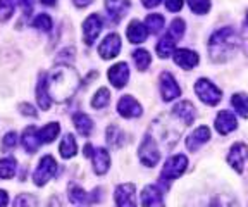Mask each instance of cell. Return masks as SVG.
<instances>
[{
  "mask_svg": "<svg viewBox=\"0 0 248 207\" xmlns=\"http://www.w3.org/2000/svg\"><path fill=\"white\" fill-rule=\"evenodd\" d=\"M78 88H79V76L69 66H59L48 80V95L52 102L57 104L69 100Z\"/></svg>",
  "mask_w": 248,
  "mask_h": 207,
  "instance_id": "cell-1",
  "label": "cell"
},
{
  "mask_svg": "<svg viewBox=\"0 0 248 207\" xmlns=\"http://www.w3.org/2000/svg\"><path fill=\"white\" fill-rule=\"evenodd\" d=\"M240 35L231 26L217 30L209 40V55L214 63H226L240 48Z\"/></svg>",
  "mask_w": 248,
  "mask_h": 207,
  "instance_id": "cell-2",
  "label": "cell"
},
{
  "mask_svg": "<svg viewBox=\"0 0 248 207\" xmlns=\"http://www.w3.org/2000/svg\"><path fill=\"white\" fill-rule=\"evenodd\" d=\"M195 94L207 106H217L222 98V92L207 78H200L195 83Z\"/></svg>",
  "mask_w": 248,
  "mask_h": 207,
  "instance_id": "cell-3",
  "label": "cell"
},
{
  "mask_svg": "<svg viewBox=\"0 0 248 207\" xmlns=\"http://www.w3.org/2000/svg\"><path fill=\"white\" fill-rule=\"evenodd\" d=\"M138 157H140V162L147 168H154L160 159V152L157 149V143H155L154 137L152 135H147L143 138V142L140 143V149H138Z\"/></svg>",
  "mask_w": 248,
  "mask_h": 207,
  "instance_id": "cell-4",
  "label": "cell"
},
{
  "mask_svg": "<svg viewBox=\"0 0 248 207\" xmlns=\"http://www.w3.org/2000/svg\"><path fill=\"white\" fill-rule=\"evenodd\" d=\"M186 168H188V159H186V156H183V154H178V156L169 157V159L166 160L164 168H162L160 180H162V181L176 180V178H179V176H181L183 173L186 171Z\"/></svg>",
  "mask_w": 248,
  "mask_h": 207,
  "instance_id": "cell-5",
  "label": "cell"
},
{
  "mask_svg": "<svg viewBox=\"0 0 248 207\" xmlns=\"http://www.w3.org/2000/svg\"><path fill=\"white\" fill-rule=\"evenodd\" d=\"M59 164L55 162V159L52 156H43L42 160L38 162V168H36L35 175H33V181H35L36 187H43L48 180H52L57 173Z\"/></svg>",
  "mask_w": 248,
  "mask_h": 207,
  "instance_id": "cell-6",
  "label": "cell"
},
{
  "mask_svg": "<svg viewBox=\"0 0 248 207\" xmlns=\"http://www.w3.org/2000/svg\"><path fill=\"white\" fill-rule=\"evenodd\" d=\"M102 28H104V21L98 16L97 12L95 14H90L88 17L83 23V40H85L86 45H93L97 36L100 35Z\"/></svg>",
  "mask_w": 248,
  "mask_h": 207,
  "instance_id": "cell-7",
  "label": "cell"
},
{
  "mask_svg": "<svg viewBox=\"0 0 248 207\" xmlns=\"http://www.w3.org/2000/svg\"><path fill=\"white\" fill-rule=\"evenodd\" d=\"M248 160V145L234 143L228 154V162L236 173H243L245 162Z\"/></svg>",
  "mask_w": 248,
  "mask_h": 207,
  "instance_id": "cell-8",
  "label": "cell"
},
{
  "mask_svg": "<svg viewBox=\"0 0 248 207\" xmlns=\"http://www.w3.org/2000/svg\"><path fill=\"white\" fill-rule=\"evenodd\" d=\"M160 94H162V98L166 102L174 100V98H178L181 95V88H179L178 81L170 73H162L160 75Z\"/></svg>",
  "mask_w": 248,
  "mask_h": 207,
  "instance_id": "cell-9",
  "label": "cell"
},
{
  "mask_svg": "<svg viewBox=\"0 0 248 207\" xmlns=\"http://www.w3.org/2000/svg\"><path fill=\"white\" fill-rule=\"evenodd\" d=\"M117 207H136V187L133 183H123L116 188Z\"/></svg>",
  "mask_w": 248,
  "mask_h": 207,
  "instance_id": "cell-10",
  "label": "cell"
},
{
  "mask_svg": "<svg viewBox=\"0 0 248 207\" xmlns=\"http://www.w3.org/2000/svg\"><path fill=\"white\" fill-rule=\"evenodd\" d=\"M121 52V36L117 33H110L104 38L98 47V54L102 59H114Z\"/></svg>",
  "mask_w": 248,
  "mask_h": 207,
  "instance_id": "cell-11",
  "label": "cell"
},
{
  "mask_svg": "<svg viewBox=\"0 0 248 207\" xmlns=\"http://www.w3.org/2000/svg\"><path fill=\"white\" fill-rule=\"evenodd\" d=\"M141 206L143 207H166L164 206V191L157 185H147L141 191Z\"/></svg>",
  "mask_w": 248,
  "mask_h": 207,
  "instance_id": "cell-12",
  "label": "cell"
},
{
  "mask_svg": "<svg viewBox=\"0 0 248 207\" xmlns=\"http://www.w3.org/2000/svg\"><path fill=\"white\" fill-rule=\"evenodd\" d=\"M117 111L123 117L126 119H133V117H140L141 116V106L138 104L135 97L131 95H124L121 97L119 104H117Z\"/></svg>",
  "mask_w": 248,
  "mask_h": 207,
  "instance_id": "cell-13",
  "label": "cell"
},
{
  "mask_svg": "<svg viewBox=\"0 0 248 207\" xmlns=\"http://www.w3.org/2000/svg\"><path fill=\"white\" fill-rule=\"evenodd\" d=\"M108 80L116 88H123V86L128 85L129 80V67L126 63H117L116 66H112L108 69Z\"/></svg>",
  "mask_w": 248,
  "mask_h": 207,
  "instance_id": "cell-14",
  "label": "cell"
},
{
  "mask_svg": "<svg viewBox=\"0 0 248 207\" xmlns=\"http://www.w3.org/2000/svg\"><path fill=\"white\" fill-rule=\"evenodd\" d=\"M36 100L42 111H48L52 106V98L48 95V75L42 73L38 76V85H36Z\"/></svg>",
  "mask_w": 248,
  "mask_h": 207,
  "instance_id": "cell-15",
  "label": "cell"
},
{
  "mask_svg": "<svg viewBox=\"0 0 248 207\" xmlns=\"http://www.w3.org/2000/svg\"><path fill=\"white\" fill-rule=\"evenodd\" d=\"M210 138V129L207 126H198L190 137L186 138V149L190 152H197L202 145L207 143Z\"/></svg>",
  "mask_w": 248,
  "mask_h": 207,
  "instance_id": "cell-16",
  "label": "cell"
},
{
  "mask_svg": "<svg viewBox=\"0 0 248 207\" xmlns=\"http://www.w3.org/2000/svg\"><path fill=\"white\" fill-rule=\"evenodd\" d=\"M236 126H238L236 116H234L231 111H221V112L217 114L216 129L221 133V135H228L232 129H236Z\"/></svg>",
  "mask_w": 248,
  "mask_h": 207,
  "instance_id": "cell-17",
  "label": "cell"
},
{
  "mask_svg": "<svg viewBox=\"0 0 248 207\" xmlns=\"http://www.w3.org/2000/svg\"><path fill=\"white\" fill-rule=\"evenodd\" d=\"M129 5H131L129 0H105V9L108 12V17L114 23H117V21H121L126 16Z\"/></svg>",
  "mask_w": 248,
  "mask_h": 207,
  "instance_id": "cell-18",
  "label": "cell"
},
{
  "mask_svg": "<svg viewBox=\"0 0 248 207\" xmlns=\"http://www.w3.org/2000/svg\"><path fill=\"white\" fill-rule=\"evenodd\" d=\"M172 114H174L178 119H181V121L185 123V126H190L191 123L195 121V116H197L195 106L188 100H183V102H179V104H176L174 109H172Z\"/></svg>",
  "mask_w": 248,
  "mask_h": 207,
  "instance_id": "cell-19",
  "label": "cell"
},
{
  "mask_svg": "<svg viewBox=\"0 0 248 207\" xmlns=\"http://www.w3.org/2000/svg\"><path fill=\"white\" fill-rule=\"evenodd\" d=\"M174 63L186 71L193 69L198 64V54L193 50H188V48H179V50H174Z\"/></svg>",
  "mask_w": 248,
  "mask_h": 207,
  "instance_id": "cell-20",
  "label": "cell"
},
{
  "mask_svg": "<svg viewBox=\"0 0 248 207\" xmlns=\"http://www.w3.org/2000/svg\"><path fill=\"white\" fill-rule=\"evenodd\" d=\"M21 143H23L24 150L28 154H35L40 147V140H38V131H36L35 126H28L23 131V137H21Z\"/></svg>",
  "mask_w": 248,
  "mask_h": 207,
  "instance_id": "cell-21",
  "label": "cell"
},
{
  "mask_svg": "<svg viewBox=\"0 0 248 207\" xmlns=\"http://www.w3.org/2000/svg\"><path fill=\"white\" fill-rule=\"evenodd\" d=\"M126 35H128V40L131 43H143L145 40H147L148 36V30L145 24H141L138 19L131 21L128 26V32H126Z\"/></svg>",
  "mask_w": 248,
  "mask_h": 207,
  "instance_id": "cell-22",
  "label": "cell"
},
{
  "mask_svg": "<svg viewBox=\"0 0 248 207\" xmlns=\"http://www.w3.org/2000/svg\"><path fill=\"white\" fill-rule=\"evenodd\" d=\"M93 168L97 175H105L110 168V156L105 149H97L93 150Z\"/></svg>",
  "mask_w": 248,
  "mask_h": 207,
  "instance_id": "cell-23",
  "label": "cell"
},
{
  "mask_svg": "<svg viewBox=\"0 0 248 207\" xmlns=\"http://www.w3.org/2000/svg\"><path fill=\"white\" fill-rule=\"evenodd\" d=\"M73 123H74V126H76V129H78V133H79V135H83V137H90V135H92L93 121H92V117H90L88 114H83V112L74 114Z\"/></svg>",
  "mask_w": 248,
  "mask_h": 207,
  "instance_id": "cell-24",
  "label": "cell"
},
{
  "mask_svg": "<svg viewBox=\"0 0 248 207\" xmlns=\"http://www.w3.org/2000/svg\"><path fill=\"white\" fill-rule=\"evenodd\" d=\"M59 152H61V156L64 157V159H71V157L76 156V152H78L76 138H74L73 135H69V133H67L66 137L62 138L61 147H59Z\"/></svg>",
  "mask_w": 248,
  "mask_h": 207,
  "instance_id": "cell-25",
  "label": "cell"
},
{
  "mask_svg": "<svg viewBox=\"0 0 248 207\" xmlns=\"http://www.w3.org/2000/svg\"><path fill=\"white\" fill-rule=\"evenodd\" d=\"M59 131H61V126H59V123H48V125H45L38 131L40 143H50V142H54L55 137L59 135Z\"/></svg>",
  "mask_w": 248,
  "mask_h": 207,
  "instance_id": "cell-26",
  "label": "cell"
},
{
  "mask_svg": "<svg viewBox=\"0 0 248 207\" xmlns=\"http://www.w3.org/2000/svg\"><path fill=\"white\" fill-rule=\"evenodd\" d=\"M174 50H176V40L170 38L169 35L162 36L160 42L157 43V54H159V57H162V59L170 57V55L174 54Z\"/></svg>",
  "mask_w": 248,
  "mask_h": 207,
  "instance_id": "cell-27",
  "label": "cell"
},
{
  "mask_svg": "<svg viewBox=\"0 0 248 207\" xmlns=\"http://www.w3.org/2000/svg\"><path fill=\"white\" fill-rule=\"evenodd\" d=\"M16 169H17V160L14 157H4L0 159V178L2 180H9L16 175Z\"/></svg>",
  "mask_w": 248,
  "mask_h": 207,
  "instance_id": "cell-28",
  "label": "cell"
},
{
  "mask_svg": "<svg viewBox=\"0 0 248 207\" xmlns=\"http://www.w3.org/2000/svg\"><path fill=\"white\" fill-rule=\"evenodd\" d=\"M164 24H166V19H164L162 14H150L147 17V21H145V26H147V30L152 35H159L162 32Z\"/></svg>",
  "mask_w": 248,
  "mask_h": 207,
  "instance_id": "cell-29",
  "label": "cell"
},
{
  "mask_svg": "<svg viewBox=\"0 0 248 207\" xmlns=\"http://www.w3.org/2000/svg\"><path fill=\"white\" fill-rule=\"evenodd\" d=\"M107 143L114 149H119L121 145H124V133L116 125H110L107 128Z\"/></svg>",
  "mask_w": 248,
  "mask_h": 207,
  "instance_id": "cell-30",
  "label": "cell"
},
{
  "mask_svg": "<svg viewBox=\"0 0 248 207\" xmlns=\"http://www.w3.org/2000/svg\"><path fill=\"white\" fill-rule=\"evenodd\" d=\"M231 104L241 117H248V95L234 94L231 98Z\"/></svg>",
  "mask_w": 248,
  "mask_h": 207,
  "instance_id": "cell-31",
  "label": "cell"
},
{
  "mask_svg": "<svg viewBox=\"0 0 248 207\" xmlns=\"http://www.w3.org/2000/svg\"><path fill=\"white\" fill-rule=\"evenodd\" d=\"M110 102V92H108V88H100V90H97V94L93 95V100H92V107L93 109H104V107H107V104Z\"/></svg>",
  "mask_w": 248,
  "mask_h": 207,
  "instance_id": "cell-32",
  "label": "cell"
},
{
  "mask_svg": "<svg viewBox=\"0 0 248 207\" xmlns=\"http://www.w3.org/2000/svg\"><path fill=\"white\" fill-rule=\"evenodd\" d=\"M133 59H135V64L140 71L148 69V66H150V63H152L150 54H148L145 48H138V50L133 52Z\"/></svg>",
  "mask_w": 248,
  "mask_h": 207,
  "instance_id": "cell-33",
  "label": "cell"
},
{
  "mask_svg": "<svg viewBox=\"0 0 248 207\" xmlns=\"http://www.w3.org/2000/svg\"><path fill=\"white\" fill-rule=\"evenodd\" d=\"M69 200L73 204H88L90 202V193H86L81 187H71L69 190Z\"/></svg>",
  "mask_w": 248,
  "mask_h": 207,
  "instance_id": "cell-34",
  "label": "cell"
},
{
  "mask_svg": "<svg viewBox=\"0 0 248 207\" xmlns=\"http://www.w3.org/2000/svg\"><path fill=\"white\" fill-rule=\"evenodd\" d=\"M167 35H169L170 38H174L176 42H178L179 38H183V35H185V21L179 19V17H176V19L170 23Z\"/></svg>",
  "mask_w": 248,
  "mask_h": 207,
  "instance_id": "cell-35",
  "label": "cell"
},
{
  "mask_svg": "<svg viewBox=\"0 0 248 207\" xmlns=\"http://www.w3.org/2000/svg\"><path fill=\"white\" fill-rule=\"evenodd\" d=\"M33 28L48 33L52 30V17L48 16V14H40V16H36L35 21H33Z\"/></svg>",
  "mask_w": 248,
  "mask_h": 207,
  "instance_id": "cell-36",
  "label": "cell"
},
{
  "mask_svg": "<svg viewBox=\"0 0 248 207\" xmlns=\"http://www.w3.org/2000/svg\"><path fill=\"white\" fill-rule=\"evenodd\" d=\"M14 207H36V197L31 193H19L14 199Z\"/></svg>",
  "mask_w": 248,
  "mask_h": 207,
  "instance_id": "cell-37",
  "label": "cell"
},
{
  "mask_svg": "<svg viewBox=\"0 0 248 207\" xmlns=\"http://www.w3.org/2000/svg\"><path fill=\"white\" fill-rule=\"evenodd\" d=\"M14 0H0V21H7L14 14Z\"/></svg>",
  "mask_w": 248,
  "mask_h": 207,
  "instance_id": "cell-38",
  "label": "cell"
},
{
  "mask_svg": "<svg viewBox=\"0 0 248 207\" xmlns=\"http://www.w3.org/2000/svg\"><path fill=\"white\" fill-rule=\"evenodd\" d=\"M190 9L195 14H207L210 11V0H188Z\"/></svg>",
  "mask_w": 248,
  "mask_h": 207,
  "instance_id": "cell-39",
  "label": "cell"
},
{
  "mask_svg": "<svg viewBox=\"0 0 248 207\" xmlns=\"http://www.w3.org/2000/svg\"><path fill=\"white\" fill-rule=\"evenodd\" d=\"M2 145H4L5 149H14L16 145H17V135H16V131H9L4 137V140H2Z\"/></svg>",
  "mask_w": 248,
  "mask_h": 207,
  "instance_id": "cell-40",
  "label": "cell"
},
{
  "mask_svg": "<svg viewBox=\"0 0 248 207\" xmlns=\"http://www.w3.org/2000/svg\"><path fill=\"white\" fill-rule=\"evenodd\" d=\"M16 5H19L23 9L24 16H30L31 12H33V4H35V0H14Z\"/></svg>",
  "mask_w": 248,
  "mask_h": 207,
  "instance_id": "cell-41",
  "label": "cell"
},
{
  "mask_svg": "<svg viewBox=\"0 0 248 207\" xmlns=\"http://www.w3.org/2000/svg\"><path fill=\"white\" fill-rule=\"evenodd\" d=\"M19 111H21V114H23V116H30V117H36V116H38V112L35 111V107L31 106V104H26V102H24V104H21Z\"/></svg>",
  "mask_w": 248,
  "mask_h": 207,
  "instance_id": "cell-42",
  "label": "cell"
},
{
  "mask_svg": "<svg viewBox=\"0 0 248 207\" xmlns=\"http://www.w3.org/2000/svg\"><path fill=\"white\" fill-rule=\"evenodd\" d=\"M166 7L170 12H178L183 7V0H166Z\"/></svg>",
  "mask_w": 248,
  "mask_h": 207,
  "instance_id": "cell-43",
  "label": "cell"
},
{
  "mask_svg": "<svg viewBox=\"0 0 248 207\" xmlns=\"http://www.w3.org/2000/svg\"><path fill=\"white\" fill-rule=\"evenodd\" d=\"M9 204V195L5 190H0V207H7Z\"/></svg>",
  "mask_w": 248,
  "mask_h": 207,
  "instance_id": "cell-44",
  "label": "cell"
},
{
  "mask_svg": "<svg viewBox=\"0 0 248 207\" xmlns=\"http://www.w3.org/2000/svg\"><path fill=\"white\" fill-rule=\"evenodd\" d=\"M160 2H162V0H143V5L147 9H154V7H157V5H160Z\"/></svg>",
  "mask_w": 248,
  "mask_h": 207,
  "instance_id": "cell-45",
  "label": "cell"
},
{
  "mask_svg": "<svg viewBox=\"0 0 248 207\" xmlns=\"http://www.w3.org/2000/svg\"><path fill=\"white\" fill-rule=\"evenodd\" d=\"M92 2H93V0H74V5H76V7H79V9H83V7H88Z\"/></svg>",
  "mask_w": 248,
  "mask_h": 207,
  "instance_id": "cell-46",
  "label": "cell"
},
{
  "mask_svg": "<svg viewBox=\"0 0 248 207\" xmlns=\"http://www.w3.org/2000/svg\"><path fill=\"white\" fill-rule=\"evenodd\" d=\"M48 207H61V202H59L57 197H52L50 202H48Z\"/></svg>",
  "mask_w": 248,
  "mask_h": 207,
  "instance_id": "cell-47",
  "label": "cell"
},
{
  "mask_svg": "<svg viewBox=\"0 0 248 207\" xmlns=\"http://www.w3.org/2000/svg\"><path fill=\"white\" fill-rule=\"evenodd\" d=\"M83 154H85L86 157H90V156H92V154H93V147H92V145H90V143H86V145H85V152H83Z\"/></svg>",
  "mask_w": 248,
  "mask_h": 207,
  "instance_id": "cell-48",
  "label": "cell"
},
{
  "mask_svg": "<svg viewBox=\"0 0 248 207\" xmlns=\"http://www.w3.org/2000/svg\"><path fill=\"white\" fill-rule=\"evenodd\" d=\"M43 5H48V7H52V5H55L57 4V0H40Z\"/></svg>",
  "mask_w": 248,
  "mask_h": 207,
  "instance_id": "cell-49",
  "label": "cell"
},
{
  "mask_svg": "<svg viewBox=\"0 0 248 207\" xmlns=\"http://www.w3.org/2000/svg\"><path fill=\"white\" fill-rule=\"evenodd\" d=\"M245 23H247V28H248V12H247V21H245Z\"/></svg>",
  "mask_w": 248,
  "mask_h": 207,
  "instance_id": "cell-50",
  "label": "cell"
}]
</instances>
